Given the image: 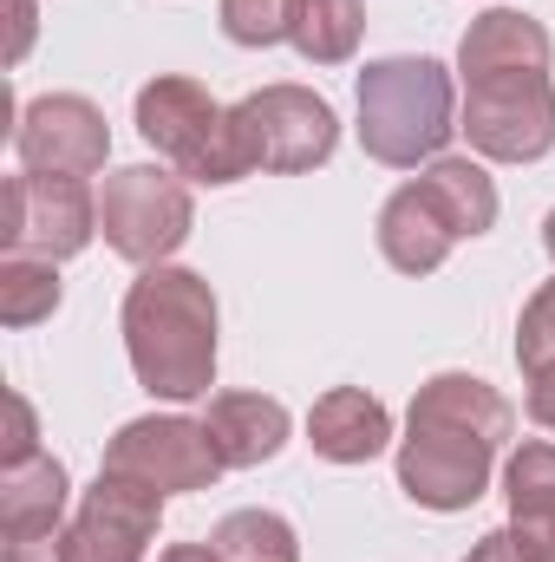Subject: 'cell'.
Returning <instances> with one entry per match:
<instances>
[{"label":"cell","instance_id":"8fae6325","mask_svg":"<svg viewBox=\"0 0 555 562\" xmlns=\"http://www.w3.org/2000/svg\"><path fill=\"white\" fill-rule=\"evenodd\" d=\"M13 157H20V170H39V177H99L112 157V125L92 99L46 92L20 112Z\"/></svg>","mask_w":555,"mask_h":562},{"label":"cell","instance_id":"484cf974","mask_svg":"<svg viewBox=\"0 0 555 562\" xmlns=\"http://www.w3.org/2000/svg\"><path fill=\"white\" fill-rule=\"evenodd\" d=\"M464 562H523V557H517L510 530H490V537H477V543H471V557H464Z\"/></svg>","mask_w":555,"mask_h":562},{"label":"cell","instance_id":"7c38bea8","mask_svg":"<svg viewBox=\"0 0 555 562\" xmlns=\"http://www.w3.org/2000/svg\"><path fill=\"white\" fill-rule=\"evenodd\" d=\"M163 524V491L132 484L99 471V484L86 491L79 517H72V557L79 562H144Z\"/></svg>","mask_w":555,"mask_h":562},{"label":"cell","instance_id":"7402d4cb","mask_svg":"<svg viewBox=\"0 0 555 562\" xmlns=\"http://www.w3.org/2000/svg\"><path fill=\"white\" fill-rule=\"evenodd\" d=\"M555 360V281H543L530 301H523V321H517V367H543Z\"/></svg>","mask_w":555,"mask_h":562},{"label":"cell","instance_id":"3957f363","mask_svg":"<svg viewBox=\"0 0 555 562\" xmlns=\"http://www.w3.org/2000/svg\"><path fill=\"white\" fill-rule=\"evenodd\" d=\"M497 229V183L471 157H431L412 183H399L380 210V256L399 276H431L457 243Z\"/></svg>","mask_w":555,"mask_h":562},{"label":"cell","instance_id":"52a82bcc","mask_svg":"<svg viewBox=\"0 0 555 562\" xmlns=\"http://www.w3.org/2000/svg\"><path fill=\"white\" fill-rule=\"evenodd\" d=\"M464 112L457 132L471 138L477 157L497 164H536L555 150V79L550 72H477L457 79Z\"/></svg>","mask_w":555,"mask_h":562},{"label":"cell","instance_id":"d4e9b609","mask_svg":"<svg viewBox=\"0 0 555 562\" xmlns=\"http://www.w3.org/2000/svg\"><path fill=\"white\" fill-rule=\"evenodd\" d=\"M530 419L543 425V431H555V360L530 367Z\"/></svg>","mask_w":555,"mask_h":562},{"label":"cell","instance_id":"30bf717a","mask_svg":"<svg viewBox=\"0 0 555 562\" xmlns=\"http://www.w3.org/2000/svg\"><path fill=\"white\" fill-rule=\"evenodd\" d=\"M99 471L132 477V484H150V491H163V497H183V491H209V484L223 477V458H216L203 419L163 413V419L118 425V438L105 445V464H99Z\"/></svg>","mask_w":555,"mask_h":562},{"label":"cell","instance_id":"5bb4252c","mask_svg":"<svg viewBox=\"0 0 555 562\" xmlns=\"http://www.w3.org/2000/svg\"><path fill=\"white\" fill-rule=\"evenodd\" d=\"M503 497H510V543L523 562H555V445L523 438L503 464Z\"/></svg>","mask_w":555,"mask_h":562},{"label":"cell","instance_id":"ac0fdd59","mask_svg":"<svg viewBox=\"0 0 555 562\" xmlns=\"http://www.w3.org/2000/svg\"><path fill=\"white\" fill-rule=\"evenodd\" d=\"M366 33V0H294V33L287 46L307 66H347Z\"/></svg>","mask_w":555,"mask_h":562},{"label":"cell","instance_id":"e0dca14e","mask_svg":"<svg viewBox=\"0 0 555 562\" xmlns=\"http://www.w3.org/2000/svg\"><path fill=\"white\" fill-rule=\"evenodd\" d=\"M66 497H72V484H66V464L53 451H33V458L0 464V537L20 543V537L59 530Z\"/></svg>","mask_w":555,"mask_h":562},{"label":"cell","instance_id":"cb8c5ba5","mask_svg":"<svg viewBox=\"0 0 555 562\" xmlns=\"http://www.w3.org/2000/svg\"><path fill=\"white\" fill-rule=\"evenodd\" d=\"M7 419H13V431H7V458H0V464L33 458V451H39V431H33V406H26L20 393H7Z\"/></svg>","mask_w":555,"mask_h":562},{"label":"cell","instance_id":"44dd1931","mask_svg":"<svg viewBox=\"0 0 555 562\" xmlns=\"http://www.w3.org/2000/svg\"><path fill=\"white\" fill-rule=\"evenodd\" d=\"M216 20L236 46H281L294 33V0H216Z\"/></svg>","mask_w":555,"mask_h":562},{"label":"cell","instance_id":"9c48e42d","mask_svg":"<svg viewBox=\"0 0 555 562\" xmlns=\"http://www.w3.org/2000/svg\"><path fill=\"white\" fill-rule=\"evenodd\" d=\"M236 125H242V144H249V164L256 170H320L340 144V119L320 92L307 86H262L236 105Z\"/></svg>","mask_w":555,"mask_h":562},{"label":"cell","instance_id":"f1b7e54d","mask_svg":"<svg viewBox=\"0 0 555 562\" xmlns=\"http://www.w3.org/2000/svg\"><path fill=\"white\" fill-rule=\"evenodd\" d=\"M543 249H550V262H555V210H550V223H543Z\"/></svg>","mask_w":555,"mask_h":562},{"label":"cell","instance_id":"ba28073f","mask_svg":"<svg viewBox=\"0 0 555 562\" xmlns=\"http://www.w3.org/2000/svg\"><path fill=\"white\" fill-rule=\"evenodd\" d=\"M99 236V196L86 177H39L20 170L0 190V249L7 256H46L66 262Z\"/></svg>","mask_w":555,"mask_h":562},{"label":"cell","instance_id":"7a4b0ae2","mask_svg":"<svg viewBox=\"0 0 555 562\" xmlns=\"http://www.w3.org/2000/svg\"><path fill=\"white\" fill-rule=\"evenodd\" d=\"M125 353L150 400H203L216 386V288L196 269H144L125 288Z\"/></svg>","mask_w":555,"mask_h":562},{"label":"cell","instance_id":"2e32d148","mask_svg":"<svg viewBox=\"0 0 555 562\" xmlns=\"http://www.w3.org/2000/svg\"><path fill=\"white\" fill-rule=\"evenodd\" d=\"M203 431H209L223 471H256L287 445V406L269 393H216L203 413Z\"/></svg>","mask_w":555,"mask_h":562},{"label":"cell","instance_id":"4316f807","mask_svg":"<svg viewBox=\"0 0 555 562\" xmlns=\"http://www.w3.org/2000/svg\"><path fill=\"white\" fill-rule=\"evenodd\" d=\"M33 46V0H13V59Z\"/></svg>","mask_w":555,"mask_h":562},{"label":"cell","instance_id":"ffe728a7","mask_svg":"<svg viewBox=\"0 0 555 562\" xmlns=\"http://www.w3.org/2000/svg\"><path fill=\"white\" fill-rule=\"evenodd\" d=\"M59 262L46 256H0V321L7 327H33L59 307Z\"/></svg>","mask_w":555,"mask_h":562},{"label":"cell","instance_id":"8992f818","mask_svg":"<svg viewBox=\"0 0 555 562\" xmlns=\"http://www.w3.org/2000/svg\"><path fill=\"white\" fill-rule=\"evenodd\" d=\"M99 229L138 269L170 262L190 243V229H196L190 183L177 170H163V164H125V170H112L99 183Z\"/></svg>","mask_w":555,"mask_h":562},{"label":"cell","instance_id":"d6986e66","mask_svg":"<svg viewBox=\"0 0 555 562\" xmlns=\"http://www.w3.org/2000/svg\"><path fill=\"white\" fill-rule=\"evenodd\" d=\"M209 550L223 562H301V537L281 510H229L209 530Z\"/></svg>","mask_w":555,"mask_h":562},{"label":"cell","instance_id":"6da1fadb","mask_svg":"<svg viewBox=\"0 0 555 562\" xmlns=\"http://www.w3.org/2000/svg\"><path fill=\"white\" fill-rule=\"evenodd\" d=\"M517 431V406L477 373H431L399 438V491L424 510H471Z\"/></svg>","mask_w":555,"mask_h":562},{"label":"cell","instance_id":"9a60e30c","mask_svg":"<svg viewBox=\"0 0 555 562\" xmlns=\"http://www.w3.org/2000/svg\"><path fill=\"white\" fill-rule=\"evenodd\" d=\"M307 445L327 464H373L393 445V413L366 386H333L307 413Z\"/></svg>","mask_w":555,"mask_h":562},{"label":"cell","instance_id":"5b68a950","mask_svg":"<svg viewBox=\"0 0 555 562\" xmlns=\"http://www.w3.org/2000/svg\"><path fill=\"white\" fill-rule=\"evenodd\" d=\"M138 138L183 177V183H242L256 177L236 105L183 72H157L138 92Z\"/></svg>","mask_w":555,"mask_h":562},{"label":"cell","instance_id":"4fadbf2b","mask_svg":"<svg viewBox=\"0 0 555 562\" xmlns=\"http://www.w3.org/2000/svg\"><path fill=\"white\" fill-rule=\"evenodd\" d=\"M555 66V40L536 13H517V7H490L464 26L457 40V79H477V72H550Z\"/></svg>","mask_w":555,"mask_h":562},{"label":"cell","instance_id":"83f0119b","mask_svg":"<svg viewBox=\"0 0 555 562\" xmlns=\"http://www.w3.org/2000/svg\"><path fill=\"white\" fill-rule=\"evenodd\" d=\"M157 562H223V557H216L209 543H170V550H163Z\"/></svg>","mask_w":555,"mask_h":562},{"label":"cell","instance_id":"277c9868","mask_svg":"<svg viewBox=\"0 0 555 562\" xmlns=\"http://www.w3.org/2000/svg\"><path fill=\"white\" fill-rule=\"evenodd\" d=\"M457 132V79L424 59H373L360 72V144L373 164L386 170H418L431 157H444V144Z\"/></svg>","mask_w":555,"mask_h":562},{"label":"cell","instance_id":"603a6c76","mask_svg":"<svg viewBox=\"0 0 555 562\" xmlns=\"http://www.w3.org/2000/svg\"><path fill=\"white\" fill-rule=\"evenodd\" d=\"M7 562H79V557H72V530L20 537V543H7Z\"/></svg>","mask_w":555,"mask_h":562}]
</instances>
